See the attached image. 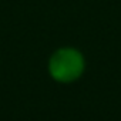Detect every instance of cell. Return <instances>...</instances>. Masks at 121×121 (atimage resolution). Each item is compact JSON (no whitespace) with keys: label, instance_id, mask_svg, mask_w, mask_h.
I'll return each instance as SVG.
<instances>
[{"label":"cell","instance_id":"obj_1","mask_svg":"<svg viewBox=\"0 0 121 121\" xmlns=\"http://www.w3.org/2000/svg\"><path fill=\"white\" fill-rule=\"evenodd\" d=\"M84 69L83 57L78 51L73 48H63L54 53L50 60L51 76L61 83H69L76 80Z\"/></svg>","mask_w":121,"mask_h":121}]
</instances>
